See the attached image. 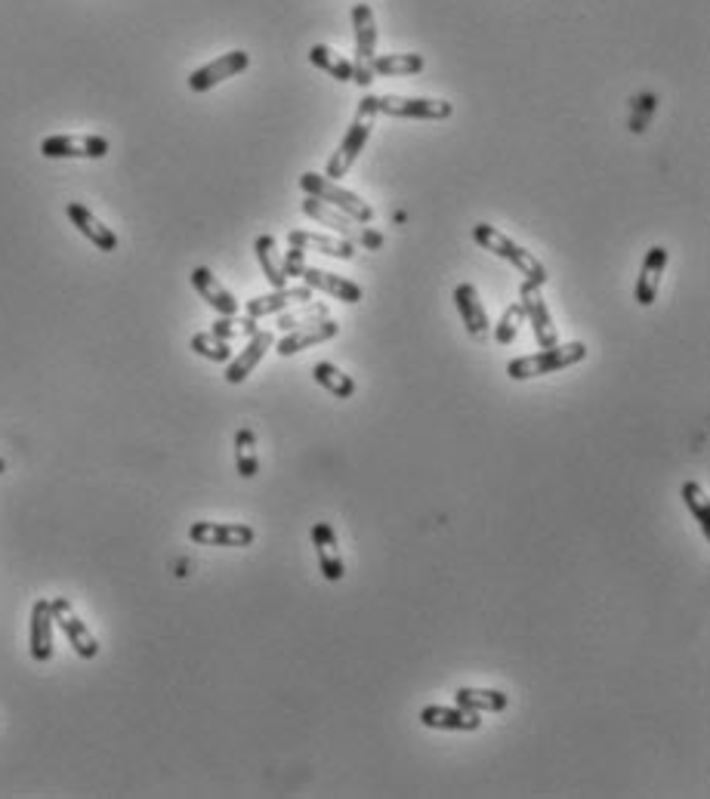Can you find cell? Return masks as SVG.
<instances>
[{
	"label": "cell",
	"instance_id": "obj_38",
	"mask_svg": "<svg viewBox=\"0 0 710 799\" xmlns=\"http://www.w3.org/2000/svg\"><path fill=\"white\" fill-rule=\"evenodd\" d=\"M383 244H386V238H383V235H380L377 229H368V226H365V238H362V247H365V250H380Z\"/></svg>",
	"mask_w": 710,
	"mask_h": 799
},
{
	"label": "cell",
	"instance_id": "obj_25",
	"mask_svg": "<svg viewBox=\"0 0 710 799\" xmlns=\"http://www.w3.org/2000/svg\"><path fill=\"white\" fill-rule=\"evenodd\" d=\"M454 704L473 710V713H504L510 707V695L497 692V688H457Z\"/></svg>",
	"mask_w": 710,
	"mask_h": 799
},
{
	"label": "cell",
	"instance_id": "obj_5",
	"mask_svg": "<svg viewBox=\"0 0 710 799\" xmlns=\"http://www.w3.org/2000/svg\"><path fill=\"white\" fill-rule=\"evenodd\" d=\"M352 28H355V62H352V81L359 87H371L374 75V56H377V22L368 4L352 7Z\"/></svg>",
	"mask_w": 710,
	"mask_h": 799
},
{
	"label": "cell",
	"instance_id": "obj_36",
	"mask_svg": "<svg viewBox=\"0 0 710 799\" xmlns=\"http://www.w3.org/2000/svg\"><path fill=\"white\" fill-rule=\"evenodd\" d=\"M655 108H658V96L655 93H643V96H636L633 99V115H630V130L633 133H643L649 118L655 115Z\"/></svg>",
	"mask_w": 710,
	"mask_h": 799
},
{
	"label": "cell",
	"instance_id": "obj_4",
	"mask_svg": "<svg viewBox=\"0 0 710 799\" xmlns=\"http://www.w3.org/2000/svg\"><path fill=\"white\" fill-rule=\"evenodd\" d=\"M300 189H303L306 195L318 198V201H325V204L337 207L340 213H346L349 220H355L359 226L374 223V207H371L365 198L355 195V192L337 186V179H328V176H322V173H312V170H309V173L300 176Z\"/></svg>",
	"mask_w": 710,
	"mask_h": 799
},
{
	"label": "cell",
	"instance_id": "obj_19",
	"mask_svg": "<svg viewBox=\"0 0 710 799\" xmlns=\"http://www.w3.org/2000/svg\"><path fill=\"white\" fill-rule=\"evenodd\" d=\"M300 278H303V284H306L309 290H322V294H328V297H334V300H343V303H349V306L362 303V297H365L362 284H355V281H349V278H343V275H334V272H328V269L306 266Z\"/></svg>",
	"mask_w": 710,
	"mask_h": 799
},
{
	"label": "cell",
	"instance_id": "obj_14",
	"mask_svg": "<svg viewBox=\"0 0 710 799\" xmlns=\"http://www.w3.org/2000/svg\"><path fill=\"white\" fill-rule=\"evenodd\" d=\"M337 334H340V324L331 321V315H328V318H322V321L303 324V328L284 331V337L278 340L275 352H278L281 358H288V355H297V352H303V349H309V346L328 343V340H334Z\"/></svg>",
	"mask_w": 710,
	"mask_h": 799
},
{
	"label": "cell",
	"instance_id": "obj_12",
	"mask_svg": "<svg viewBox=\"0 0 710 799\" xmlns=\"http://www.w3.org/2000/svg\"><path fill=\"white\" fill-rule=\"evenodd\" d=\"M300 207H303V213L309 216V220H315L318 226H328L337 238H343V241H349V244H355V247L362 244V238H365V226H359L355 220H349V216L340 213L337 207H331V204H325V201H318V198H312V195H306V201H303Z\"/></svg>",
	"mask_w": 710,
	"mask_h": 799
},
{
	"label": "cell",
	"instance_id": "obj_31",
	"mask_svg": "<svg viewBox=\"0 0 710 799\" xmlns=\"http://www.w3.org/2000/svg\"><path fill=\"white\" fill-rule=\"evenodd\" d=\"M309 62H312L315 68L328 71V75H331L334 81H352V62L343 59L340 53H334V50L325 47V44H315V47L309 50Z\"/></svg>",
	"mask_w": 710,
	"mask_h": 799
},
{
	"label": "cell",
	"instance_id": "obj_35",
	"mask_svg": "<svg viewBox=\"0 0 710 799\" xmlns=\"http://www.w3.org/2000/svg\"><path fill=\"white\" fill-rule=\"evenodd\" d=\"M522 321H525V312H522L519 303H513L510 309H504L501 321L494 324V340L501 343V346L516 343V334H519V324H522Z\"/></svg>",
	"mask_w": 710,
	"mask_h": 799
},
{
	"label": "cell",
	"instance_id": "obj_9",
	"mask_svg": "<svg viewBox=\"0 0 710 799\" xmlns=\"http://www.w3.org/2000/svg\"><path fill=\"white\" fill-rule=\"evenodd\" d=\"M109 139L87 133V136H75V133H62V136H47L41 142V155L44 158H87V161H99L109 155Z\"/></svg>",
	"mask_w": 710,
	"mask_h": 799
},
{
	"label": "cell",
	"instance_id": "obj_28",
	"mask_svg": "<svg viewBox=\"0 0 710 799\" xmlns=\"http://www.w3.org/2000/svg\"><path fill=\"white\" fill-rule=\"evenodd\" d=\"M235 466L241 479H254L260 472V457H257V432L254 429H238L235 432Z\"/></svg>",
	"mask_w": 710,
	"mask_h": 799
},
{
	"label": "cell",
	"instance_id": "obj_17",
	"mask_svg": "<svg viewBox=\"0 0 710 799\" xmlns=\"http://www.w3.org/2000/svg\"><path fill=\"white\" fill-rule=\"evenodd\" d=\"M312 547H315L318 568H322V577L331 580V584L343 580L346 565H343V556H340V540H337V531H334L328 522L312 525Z\"/></svg>",
	"mask_w": 710,
	"mask_h": 799
},
{
	"label": "cell",
	"instance_id": "obj_7",
	"mask_svg": "<svg viewBox=\"0 0 710 799\" xmlns=\"http://www.w3.org/2000/svg\"><path fill=\"white\" fill-rule=\"evenodd\" d=\"M519 306L525 312V321L531 324V334H535L538 346L541 349H550L559 343L556 337V324H553V315L547 309V300L541 294V287L535 281H522L519 287Z\"/></svg>",
	"mask_w": 710,
	"mask_h": 799
},
{
	"label": "cell",
	"instance_id": "obj_24",
	"mask_svg": "<svg viewBox=\"0 0 710 799\" xmlns=\"http://www.w3.org/2000/svg\"><path fill=\"white\" fill-rule=\"evenodd\" d=\"M288 244L300 247V250H318V253H325V257H334V260H355V244H349V241H343L337 235L291 229L288 232Z\"/></svg>",
	"mask_w": 710,
	"mask_h": 799
},
{
	"label": "cell",
	"instance_id": "obj_22",
	"mask_svg": "<svg viewBox=\"0 0 710 799\" xmlns=\"http://www.w3.org/2000/svg\"><path fill=\"white\" fill-rule=\"evenodd\" d=\"M192 287L198 290V297L217 312V315H238V300L232 297V290L220 284V278L213 275L207 266L192 269Z\"/></svg>",
	"mask_w": 710,
	"mask_h": 799
},
{
	"label": "cell",
	"instance_id": "obj_13",
	"mask_svg": "<svg viewBox=\"0 0 710 799\" xmlns=\"http://www.w3.org/2000/svg\"><path fill=\"white\" fill-rule=\"evenodd\" d=\"M454 306L460 312V321H464V328L473 340L485 343L488 331H491V321H488V309L479 297V290L476 284L464 281V284H457L454 287Z\"/></svg>",
	"mask_w": 710,
	"mask_h": 799
},
{
	"label": "cell",
	"instance_id": "obj_1",
	"mask_svg": "<svg viewBox=\"0 0 710 799\" xmlns=\"http://www.w3.org/2000/svg\"><path fill=\"white\" fill-rule=\"evenodd\" d=\"M473 241H476L482 250L494 253L497 260H507L513 269H519V275H525V281H535L538 287H544V284L550 281L547 266L535 257V253L525 250L522 244H516V241H513L510 235H504L501 229H494V226H488V223H476V226H473Z\"/></svg>",
	"mask_w": 710,
	"mask_h": 799
},
{
	"label": "cell",
	"instance_id": "obj_16",
	"mask_svg": "<svg viewBox=\"0 0 710 799\" xmlns=\"http://www.w3.org/2000/svg\"><path fill=\"white\" fill-rule=\"evenodd\" d=\"M420 722L426 729H439V732H479L482 729V713L464 710V707H442L430 704L420 710Z\"/></svg>",
	"mask_w": 710,
	"mask_h": 799
},
{
	"label": "cell",
	"instance_id": "obj_15",
	"mask_svg": "<svg viewBox=\"0 0 710 799\" xmlns=\"http://www.w3.org/2000/svg\"><path fill=\"white\" fill-rule=\"evenodd\" d=\"M312 300V290L306 284L300 287H272V294H260L254 300H247L244 312L247 318H269V315H281L284 309L291 306H300V303H309Z\"/></svg>",
	"mask_w": 710,
	"mask_h": 799
},
{
	"label": "cell",
	"instance_id": "obj_3",
	"mask_svg": "<svg viewBox=\"0 0 710 799\" xmlns=\"http://www.w3.org/2000/svg\"><path fill=\"white\" fill-rule=\"evenodd\" d=\"M374 118H377V108H374V96H365L359 102V112H355V121L349 124V130L343 133L337 152L331 155L328 161V170L325 176L328 179H340L352 170V164L359 161V155L365 152V145L371 139V130H374Z\"/></svg>",
	"mask_w": 710,
	"mask_h": 799
},
{
	"label": "cell",
	"instance_id": "obj_26",
	"mask_svg": "<svg viewBox=\"0 0 710 799\" xmlns=\"http://www.w3.org/2000/svg\"><path fill=\"white\" fill-rule=\"evenodd\" d=\"M371 68L377 78H408L420 75L426 68V59L420 53H377Z\"/></svg>",
	"mask_w": 710,
	"mask_h": 799
},
{
	"label": "cell",
	"instance_id": "obj_2",
	"mask_svg": "<svg viewBox=\"0 0 710 799\" xmlns=\"http://www.w3.org/2000/svg\"><path fill=\"white\" fill-rule=\"evenodd\" d=\"M587 358V346L581 340L575 343H556L550 349H541L535 355H522L513 358L507 365L510 380H535V377H547V374H559L565 368L578 365V361Z\"/></svg>",
	"mask_w": 710,
	"mask_h": 799
},
{
	"label": "cell",
	"instance_id": "obj_8",
	"mask_svg": "<svg viewBox=\"0 0 710 799\" xmlns=\"http://www.w3.org/2000/svg\"><path fill=\"white\" fill-rule=\"evenodd\" d=\"M50 608H53V624L65 633L68 645L78 651V658L84 661H93L99 655V642L96 636L90 633V627L81 621V617L75 614V608H71V602L65 596H56L50 599Z\"/></svg>",
	"mask_w": 710,
	"mask_h": 799
},
{
	"label": "cell",
	"instance_id": "obj_34",
	"mask_svg": "<svg viewBox=\"0 0 710 799\" xmlns=\"http://www.w3.org/2000/svg\"><path fill=\"white\" fill-rule=\"evenodd\" d=\"M192 349H195L201 358L213 361V365H226V361L232 358V346H229L226 340H220V337H213L210 331L195 334V337H192Z\"/></svg>",
	"mask_w": 710,
	"mask_h": 799
},
{
	"label": "cell",
	"instance_id": "obj_10",
	"mask_svg": "<svg viewBox=\"0 0 710 799\" xmlns=\"http://www.w3.org/2000/svg\"><path fill=\"white\" fill-rule=\"evenodd\" d=\"M189 540L198 547H251L257 531L244 522H195L189 528Z\"/></svg>",
	"mask_w": 710,
	"mask_h": 799
},
{
	"label": "cell",
	"instance_id": "obj_20",
	"mask_svg": "<svg viewBox=\"0 0 710 799\" xmlns=\"http://www.w3.org/2000/svg\"><path fill=\"white\" fill-rule=\"evenodd\" d=\"M28 651L38 664H47L53 658V608H50V599H38L31 605Z\"/></svg>",
	"mask_w": 710,
	"mask_h": 799
},
{
	"label": "cell",
	"instance_id": "obj_37",
	"mask_svg": "<svg viewBox=\"0 0 710 799\" xmlns=\"http://www.w3.org/2000/svg\"><path fill=\"white\" fill-rule=\"evenodd\" d=\"M281 266H284V275H288V278H300L303 269H306V250L291 247V250L281 257Z\"/></svg>",
	"mask_w": 710,
	"mask_h": 799
},
{
	"label": "cell",
	"instance_id": "obj_18",
	"mask_svg": "<svg viewBox=\"0 0 710 799\" xmlns=\"http://www.w3.org/2000/svg\"><path fill=\"white\" fill-rule=\"evenodd\" d=\"M272 346H275V334H272V331H257L251 340H247V346H244L235 358H229L226 383H232V386L244 383L247 377H251V374L257 371V365L266 358V352H269Z\"/></svg>",
	"mask_w": 710,
	"mask_h": 799
},
{
	"label": "cell",
	"instance_id": "obj_32",
	"mask_svg": "<svg viewBox=\"0 0 710 799\" xmlns=\"http://www.w3.org/2000/svg\"><path fill=\"white\" fill-rule=\"evenodd\" d=\"M680 497H683V503L689 506V513H692V519L698 522L701 534L710 537V500H707V491H704L698 482H686V485L680 488Z\"/></svg>",
	"mask_w": 710,
	"mask_h": 799
},
{
	"label": "cell",
	"instance_id": "obj_6",
	"mask_svg": "<svg viewBox=\"0 0 710 799\" xmlns=\"http://www.w3.org/2000/svg\"><path fill=\"white\" fill-rule=\"evenodd\" d=\"M377 115L386 118H411V121H445L454 115V105L448 99H423V96H374Z\"/></svg>",
	"mask_w": 710,
	"mask_h": 799
},
{
	"label": "cell",
	"instance_id": "obj_11",
	"mask_svg": "<svg viewBox=\"0 0 710 799\" xmlns=\"http://www.w3.org/2000/svg\"><path fill=\"white\" fill-rule=\"evenodd\" d=\"M247 65H251V53H244V50L223 53L220 59H213V62H207V65H201V68L192 71V75H189V90L192 93H207V90L220 87L229 78H238L241 71H247Z\"/></svg>",
	"mask_w": 710,
	"mask_h": 799
},
{
	"label": "cell",
	"instance_id": "obj_39",
	"mask_svg": "<svg viewBox=\"0 0 710 799\" xmlns=\"http://www.w3.org/2000/svg\"><path fill=\"white\" fill-rule=\"evenodd\" d=\"M4 472H7V460H4V457H0V476H4Z\"/></svg>",
	"mask_w": 710,
	"mask_h": 799
},
{
	"label": "cell",
	"instance_id": "obj_30",
	"mask_svg": "<svg viewBox=\"0 0 710 799\" xmlns=\"http://www.w3.org/2000/svg\"><path fill=\"white\" fill-rule=\"evenodd\" d=\"M331 309L325 303H300V306H291L278 315V331H294V328H303V324H312V321H322L328 318Z\"/></svg>",
	"mask_w": 710,
	"mask_h": 799
},
{
	"label": "cell",
	"instance_id": "obj_27",
	"mask_svg": "<svg viewBox=\"0 0 710 799\" xmlns=\"http://www.w3.org/2000/svg\"><path fill=\"white\" fill-rule=\"evenodd\" d=\"M254 253H257V263L266 275V281L272 287H288V275H284V266H281V253H278V241L272 235H260L254 241Z\"/></svg>",
	"mask_w": 710,
	"mask_h": 799
},
{
	"label": "cell",
	"instance_id": "obj_33",
	"mask_svg": "<svg viewBox=\"0 0 710 799\" xmlns=\"http://www.w3.org/2000/svg\"><path fill=\"white\" fill-rule=\"evenodd\" d=\"M257 331H260L257 328V318H241V321H235V315H220L217 321H213V328H210L213 337H220L226 343H232L235 337H254Z\"/></svg>",
	"mask_w": 710,
	"mask_h": 799
},
{
	"label": "cell",
	"instance_id": "obj_29",
	"mask_svg": "<svg viewBox=\"0 0 710 799\" xmlns=\"http://www.w3.org/2000/svg\"><path fill=\"white\" fill-rule=\"evenodd\" d=\"M312 380L325 392H331L334 398H352L355 395V380L349 374H343L337 365H331V361H318V365L312 368Z\"/></svg>",
	"mask_w": 710,
	"mask_h": 799
},
{
	"label": "cell",
	"instance_id": "obj_21",
	"mask_svg": "<svg viewBox=\"0 0 710 799\" xmlns=\"http://www.w3.org/2000/svg\"><path fill=\"white\" fill-rule=\"evenodd\" d=\"M65 216L71 220V226H75L96 250H102V253H115L118 250V235L109 229V226H102L96 216L90 213V207H84V204H78V201H71L68 207H65Z\"/></svg>",
	"mask_w": 710,
	"mask_h": 799
},
{
	"label": "cell",
	"instance_id": "obj_23",
	"mask_svg": "<svg viewBox=\"0 0 710 799\" xmlns=\"http://www.w3.org/2000/svg\"><path fill=\"white\" fill-rule=\"evenodd\" d=\"M664 269H667V247H661V244L649 247L643 266H639V278H636V303L639 306H652L658 300Z\"/></svg>",
	"mask_w": 710,
	"mask_h": 799
}]
</instances>
